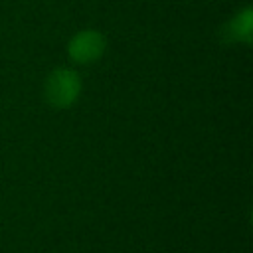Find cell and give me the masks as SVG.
I'll return each mask as SVG.
<instances>
[{
  "instance_id": "1",
  "label": "cell",
  "mask_w": 253,
  "mask_h": 253,
  "mask_svg": "<svg viewBox=\"0 0 253 253\" xmlns=\"http://www.w3.org/2000/svg\"><path fill=\"white\" fill-rule=\"evenodd\" d=\"M83 91V79L77 69L59 65L49 71L43 81V99L53 109H69L77 103Z\"/></svg>"
},
{
  "instance_id": "2",
  "label": "cell",
  "mask_w": 253,
  "mask_h": 253,
  "mask_svg": "<svg viewBox=\"0 0 253 253\" xmlns=\"http://www.w3.org/2000/svg\"><path fill=\"white\" fill-rule=\"evenodd\" d=\"M107 51V36L95 28L75 32L67 42V57L75 65H91Z\"/></svg>"
},
{
  "instance_id": "3",
  "label": "cell",
  "mask_w": 253,
  "mask_h": 253,
  "mask_svg": "<svg viewBox=\"0 0 253 253\" xmlns=\"http://www.w3.org/2000/svg\"><path fill=\"white\" fill-rule=\"evenodd\" d=\"M219 34H221L223 42L251 45V42H253V10H251V6H245L243 10L233 14L221 26Z\"/></svg>"
}]
</instances>
